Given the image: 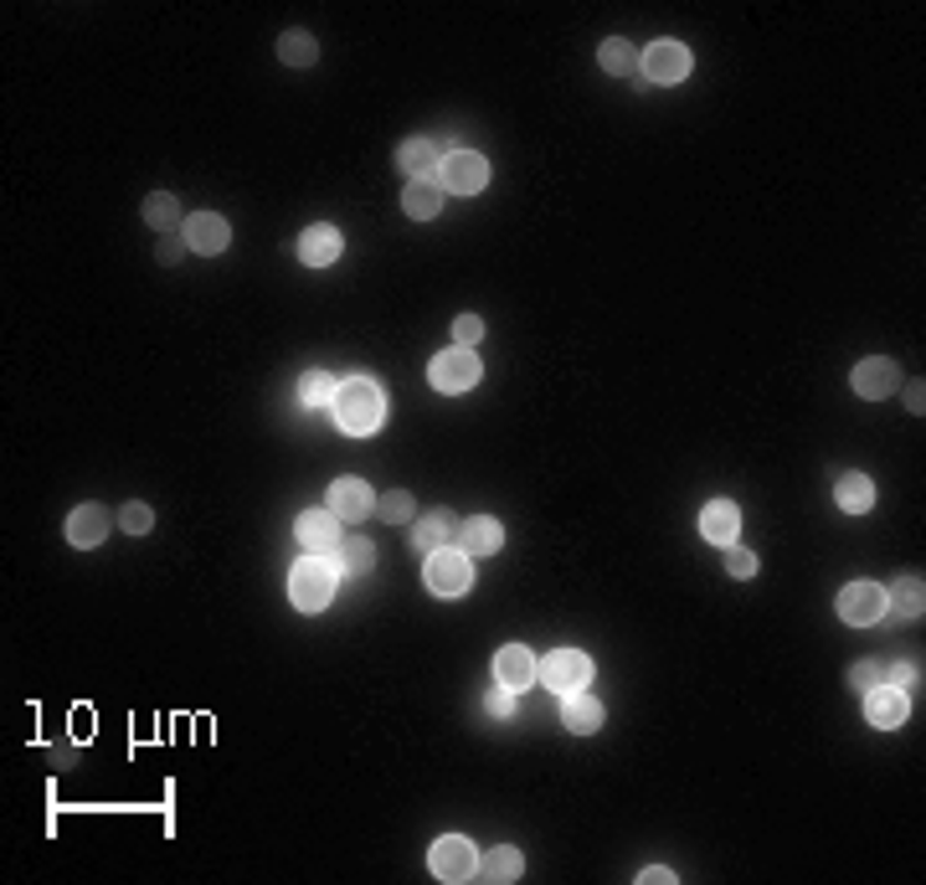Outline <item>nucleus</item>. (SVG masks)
<instances>
[{
  "label": "nucleus",
  "mask_w": 926,
  "mask_h": 885,
  "mask_svg": "<svg viewBox=\"0 0 926 885\" xmlns=\"http://www.w3.org/2000/svg\"><path fill=\"white\" fill-rule=\"evenodd\" d=\"M335 418H340V433H350V438L381 433V422H387V391L376 387L371 376H350V381H340V391H335Z\"/></svg>",
  "instance_id": "obj_1"
},
{
  "label": "nucleus",
  "mask_w": 926,
  "mask_h": 885,
  "mask_svg": "<svg viewBox=\"0 0 926 885\" xmlns=\"http://www.w3.org/2000/svg\"><path fill=\"white\" fill-rule=\"evenodd\" d=\"M412 515H418V505H412V495H407V489H397V495L381 499V520H391V526H407Z\"/></svg>",
  "instance_id": "obj_33"
},
{
  "label": "nucleus",
  "mask_w": 926,
  "mask_h": 885,
  "mask_svg": "<svg viewBox=\"0 0 926 885\" xmlns=\"http://www.w3.org/2000/svg\"><path fill=\"white\" fill-rule=\"evenodd\" d=\"M478 356L474 350H463V346H453V350H443V356H433V366H428V381H433L438 391H449V397H459V391H469L478 381Z\"/></svg>",
  "instance_id": "obj_7"
},
{
  "label": "nucleus",
  "mask_w": 926,
  "mask_h": 885,
  "mask_svg": "<svg viewBox=\"0 0 926 885\" xmlns=\"http://www.w3.org/2000/svg\"><path fill=\"white\" fill-rule=\"evenodd\" d=\"M397 166L407 170V180L438 176V166H443V145H433V139H407L402 150H397Z\"/></svg>",
  "instance_id": "obj_22"
},
{
  "label": "nucleus",
  "mask_w": 926,
  "mask_h": 885,
  "mask_svg": "<svg viewBox=\"0 0 926 885\" xmlns=\"http://www.w3.org/2000/svg\"><path fill=\"white\" fill-rule=\"evenodd\" d=\"M459 530H463V520L453 510H428L422 520H412V551L433 556V551H443V546H459Z\"/></svg>",
  "instance_id": "obj_10"
},
{
  "label": "nucleus",
  "mask_w": 926,
  "mask_h": 885,
  "mask_svg": "<svg viewBox=\"0 0 926 885\" xmlns=\"http://www.w3.org/2000/svg\"><path fill=\"white\" fill-rule=\"evenodd\" d=\"M726 571H732V577H741V582H747V577H757V556L747 551V546H726Z\"/></svg>",
  "instance_id": "obj_36"
},
{
  "label": "nucleus",
  "mask_w": 926,
  "mask_h": 885,
  "mask_svg": "<svg viewBox=\"0 0 926 885\" xmlns=\"http://www.w3.org/2000/svg\"><path fill=\"white\" fill-rule=\"evenodd\" d=\"M850 685H854V691H875V685H885V664L881 660H860L850 670Z\"/></svg>",
  "instance_id": "obj_34"
},
{
  "label": "nucleus",
  "mask_w": 926,
  "mask_h": 885,
  "mask_svg": "<svg viewBox=\"0 0 926 885\" xmlns=\"http://www.w3.org/2000/svg\"><path fill=\"white\" fill-rule=\"evenodd\" d=\"M438 180H443V191L449 196H478L490 186V160L474 150H449L443 155V166H438Z\"/></svg>",
  "instance_id": "obj_5"
},
{
  "label": "nucleus",
  "mask_w": 926,
  "mask_h": 885,
  "mask_svg": "<svg viewBox=\"0 0 926 885\" xmlns=\"http://www.w3.org/2000/svg\"><path fill=\"white\" fill-rule=\"evenodd\" d=\"M885 685H896V691H916V685H922V664H912V660L885 664Z\"/></svg>",
  "instance_id": "obj_35"
},
{
  "label": "nucleus",
  "mask_w": 926,
  "mask_h": 885,
  "mask_svg": "<svg viewBox=\"0 0 926 885\" xmlns=\"http://www.w3.org/2000/svg\"><path fill=\"white\" fill-rule=\"evenodd\" d=\"M428 865H433L438 881L463 885V881H474V875H478V850H474L469 840H463V834H443V840L433 844Z\"/></svg>",
  "instance_id": "obj_6"
},
{
  "label": "nucleus",
  "mask_w": 926,
  "mask_h": 885,
  "mask_svg": "<svg viewBox=\"0 0 926 885\" xmlns=\"http://www.w3.org/2000/svg\"><path fill=\"white\" fill-rule=\"evenodd\" d=\"M145 222H150L155 232H176V222H186V217H180V196H170V191L145 196Z\"/></svg>",
  "instance_id": "obj_30"
},
{
  "label": "nucleus",
  "mask_w": 926,
  "mask_h": 885,
  "mask_svg": "<svg viewBox=\"0 0 926 885\" xmlns=\"http://www.w3.org/2000/svg\"><path fill=\"white\" fill-rule=\"evenodd\" d=\"M639 881H674V871H664V865H649V871H639Z\"/></svg>",
  "instance_id": "obj_41"
},
{
  "label": "nucleus",
  "mask_w": 926,
  "mask_h": 885,
  "mask_svg": "<svg viewBox=\"0 0 926 885\" xmlns=\"http://www.w3.org/2000/svg\"><path fill=\"white\" fill-rule=\"evenodd\" d=\"M340 247H345L340 226H329V222H314L299 232V263H309V268H329L340 257Z\"/></svg>",
  "instance_id": "obj_15"
},
{
  "label": "nucleus",
  "mask_w": 926,
  "mask_h": 885,
  "mask_svg": "<svg viewBox=\"0 0 926 885\" xmlns=\"http://www.w3.org/2000/svg\"><path fill=\"white\" fill-rule=\"evenodd\" d=\"M108 526H114V515H108L104 505H77V510L67 515V540L83 546V551H93V546L108 536Z\"/></svg>",
  "instance_id": "obj_19"
},
{
  "label": "nucleus",
  "mask_w": 926,
  "mask_h": 885,
  "mask_svg": "<svg viewBox=\"0 0 926 885\" xmlns=\"http://www.w3.org/2000/svg\"><path fill=\"white\" fill-rule=\"evenodd\" d=\"M536 670H540V664H536V654H530L525 644H505L499 654H494V679H499L505 691H525V685L536 679Z\"/></svg>",
  "instance_id": "obj_17"
},
{
  "label": "nucleus",
  "mask_w": 926,
  "mask_h": 885,
  "mask_svg": "<svg viewBox=\"0 0 926 885\" xmlns=\"http://www.w3.org/2000/svg\"><path fill=\"white\" fill-rule=\"evenodd\" d=\"M561 720H567V731L592 736V731H602V706L587 691H577V695H567V710H561Z\"/></svg>",
  "instance_id": "obj_26"
},
{
  "label": "nucleus",
  "mask_w": 926,
  "mask_h": 885,
  "mask_svg": "<svg viewBox=\"0 0 926 885\" xmlns=\"http://www.w3.org/2000/svg\"><path fill=\"white\" fill-rule=\"evenodd\" d=\"M278 57L288 62V67H314V62H319V42H314L309 31H284V36H278Z\"/></svg>",
  "instance_id": "obj_29"
},
{
  "label": "nucleus",
  "mask_w": 926,
  "mask_h": 885,
  "mask_svg": "<svg viewBox=\"0 0 926 885\" xmlns=\"http://www.w3.org/2000/svg\"><path fill=\"white\" fill-rule=\"evenodd\" d=\"M643 83H685L690 77V46L685 42H654L639 52Z\"/></svg>",
  "instance_id": "obj_8"
},
{
  "label": "nucleus",
  "mask_w": 926,
  "mask_h": 885,
  "mask_svg": "<svg viewBox=\"0 0 926 885\" xmlns=\"http://www.w3.org/2000/svg\"><path fill=\"white\" fill-rule=\"evenodd\" d=\"M896 381H901L896 360H885V356H870V360H860V366H854V391H860L865 402H881V397H891V391H896Z\"/></svg>",
  "instance_id": "obj_16"
},
{
  "label": "nucleus",
  "mask_w": 926,
  "mask_h": 885,
  "mask_svg": "<svg viewBox=\"0 0 926 885\" xmlns=\"http://www.w3.org/2000/svg\"><path fill=\"white\" fill-rule=\"evenodd\" d=\"M443 180L438 176H412L407 180V191H402V211L412 217V222H428V217H438L443 211Z\"/></svg>",
  "instance_id": "obj_18"
},
{
  "label": "nucleus",
  "mask_w": 926,
  "mask_h": 885,
  "mask_svg": "<svg viewBox=\"0 0 926 885\" xmlns=\"http://www.w3.org/2000/svg\"><path fill=\"white\" fill-rule=\"evenodd\" d=\"M325 510L340 515V520H366V515L376 510V495L366 480H335L325 495Z\"/></svg>",
  "instance_id": "obj_13"
},
{
  "label": "nucleus",
  "mask_w": 926,
  "mask_h": 885,
  "mask_svg": "<svg viewBox=\"0 0 926 885\" xmlns=\"http://www.w3.org/2000/svg\"><path fill=\"white\" fill-rule=\"evenodd\" d=\"M119 526L129 530V536H145V530H155V510L150 505H139V499H129L119 510Z\"/></svg>",
  "instance_id": "obj_32"
},
{
  "label": "nucleus",
  "mask_w": 926,
  "mask_h": 885,
  "mask_svg": "<svg viewBox=\"0 0 926 885\" xmlns=\"http://www.w3.org/2000/svg\"><path fill=\"white\" fill-rule=\"evenodd\" d=\"M299 546L304 551H314V556H329V551H340V515H329V510H304L299 515Z\"/></svg>",
  "instance_id": "obj_14"
},
{
  "label": "nucleus",
  "mask_w": 926,
  "mask_h": 885,
  "mask_svg": "<svg viewBox=\"0 0 926 885\" xmlns=\"http://www.w3.org/2000/svg\"><path fill=\"white\" fill-rule=\"evenodd\" d=\"M180 253H186V242H180V238L176 242H170V238L160 242V263H180Z\"/></svg>",
  "instance_id": "obj_39"
},
{
  "label": "nucleus",
  "mask_w": 926,
  "mask_h": 885,
  "mask_svg": "<svg viewBox=\"0 0 926 885\" xmlns=\"http://www.w3.org/2000/svg\"><path fill=\"white\" fill-rule=\"evenodd\" d=\"M520 871H525V860H520V850H509V844H499V850H490V855H478V881H490V885L520 881Z\"/></svg>",
  "instance_id": "obj_23"
},
{
  "label": "nucleus",
  "mask_w": 926,
  "mask_h": 885,
  "mask_svg": "<svg viewBox=\"0 0 926 885\" xmlns=\"http://www.w3.org/2000/svg\"><path fill=\"white\" fill-rule=\"evenodd\" d=\"M459 546H463L469 556H494L499 546H505V526H499L494 515H474V520H463Z\"/></svg>",
  "instance_id": "obj_21"
},
{
  "label": "nucleus",
  "mask_w": 926,
  "mask_h": 885,
  "mask_svg": "<svg viewBox=\"0 0 926 885\" xmlns=\"http://www.w3.org/2000/svg\"><path fill=\"white\" fill-rule=\"evenodd\" d=\"M834 499H839V510L865 515L870 505H875V480H870V474H839V480H834Z\"/></svg>",
  "instance_id": "obj_24"
},
{
  "label": "nucleus",
  "mask_w": 926,
  "mask_h": 885,
  "mask_svg": "<svg viewBox=\"0 0 926 885\" xmlns=\"http://www.w3.org/2000/svg\"><path fill=\"white\" fill-rule=\"evenodd\" d=\"M422 577H428V592H433V598H463V592L474 587V567H469V551H463V546H443V551L428 556Z\"/></svg>",
  "instance_id": "obj_3"
},
{
  "label": "nucleus",
  "mask_w": 926,
  "mask_h": 885,
  "mask_svg": "<svg viewBox=\"0 0 926 885\" xmlns=\"http://www.w3.org/2000/svg\"><path fill=\"white\" fill-rule=\"evenodd\" d=\"M839 618H844L850 629H870V623H881V618H885V587L850 582L844 592H839Z\"/></svg>",
  "instance_id": "obj_9"
},
{
  "label": "nucleus",
  "mask_w": 926,
  "mask_h": 885,
  "mask_svg": "<svg viewBox=\"0 0 926 885\" xmlns=\"http://www.w3.org/2000/svg\"><path fill=\"white\" fill-rule=\"evenodd\" d=\"M736 530H741V510H736L732 499H711L701 510V536L711 540V546H732Z\"/></svg>",
  "instance_id": "obj_20"
},
{
  "label": "nucleus",
  "mask_w": 926,
  "mask_h": 885,
  "mask_svg": "<svg viewBox=\"0 0 926 885\" xmlns=\"http://www.w3.org/2000/svg\"><path fill=\"white\" fill-rule=\"evenodd\" d=\"M922 397H926V387H922V381H912V387H906V407H912V412H922V407H926Z\"/></svg>",
  "instance_id": "obj_40"
},
{
  "label": "nucleus",
  "mask_w": 926,
  "mask_h": 885,
  "mask_svg": "<svg viewBox=\"0 0 926 885\" xmlns=\"http://www.w3.org/2000/svg\"><path fill=\"white\" fill-rule=\"evenodd\" d=\"M906 716H912L906 691H896V685H875V691H865V720L875 726V731H896V726H906Z\"/></svg>",
  "instance_id": "obj_12"
},
{
  "label": "nucleus",
  "mask_w": 926,
  "mask_h": 885,
  "mask_svg": "<svg viewBox=\"0 0 926 885\" xmlns=\"http://www.w3.org/2000/svg\"><path fill=\"white\" fill-rule=\"evenodd\" d=\"M536 675L546 679V691L577 695V691H587V685H592V675H598V670H592V660H587L582 649H556V654L540 664Z\"/></svg>",
  "instance_id": "obj_4"
},
{
  "label": "nucleus",
  "mask_w": 926,
  "mask_h": 885,
  "mask_svg": "<svg viewBox=\"0 0 926 885\" xmlns=\"http://www.w3.org/2000/svg\"><path fill=\"white\" fill-rule=\"evenodd\" d=\"M180 238H186V247H191V253L217 257L227 242H232V226H227L217 211H191V217L180 222Z\"/></svg>",
  "instance_id": "obj_11"
},
{
  "label": "nucleus",
  "mask_w": 926,
  "mask_h": 885,
  "mask_svg": "<svg viewBox=\"0 0 926 885\" xmlns=\"http://www.w3.org/2000/svg\"><path fill=\"white\" fill-rule=\"evenodd\" d=\"M598 62H602V73L628 77V73H639V46L628 42V36H608L598 46Z\"/></svg>",
  "instance_id": "obj_27"
},
{
  "label": "nucleus",
  "mask_w": 926,
  "mask_h": 885,
  "mask_svg": "<svg viewBox=\"0 0 926 885\" xmlns=\"http://www.w3.org/2000/svg\"><path fill=\"white\" fill-rule=\"evenodd\" d=\"M340 567L350 571V577H366V571L376 567V546L371 540H360V536L340 540Z\"/></svg>",
  "instance_id": "obj_31"
},
{
  "label": "nucleus",
  "mask_w": 926,
  "mask_h": 885,
  "mask_svg": "<svg viewBox=\"0 0 926 885\" xmlns=\"http://www.w3.org/2000/svg\"><path fill=\"white\" fill-rule=\"evenodd\" d=\"M922 602H926L922 577H896V582L885 587V613H896V618H922Z\"/></svg>",
  "instance_id": "obj_25"
},
{
  "label": "nucleus",
  "mask_w": 926,
  "mask_h": 885,
  "mask_svg": "<svg viewBox=\"0 0 926 885\" xmlns=\"http://www.w3.org/2000/svg\"><path fill=\"white\" fill-rule=\"evenodd\" d=\"M329 598H335V567H329L325 556H304V561H294V571H288V602L299 608V613H319V608H329Z\"/></svg>",
  "instance_id": "obj_2"
},
{
  "label": "nucleus",
  "mask_w": 926,
  "mask_h": 885,
  "mask_svg": "<svg viewBox=\"0 0 926 885\" xmlns=\"http://www.w3.org/2000/svg\"><path fill=\"white\" fill-rule=\"evenodd\" d=\"M478 335H484V319H474V315H459V319H453V340H459L463 350H474Z\"/></svg>",
  "instance_id": "obj_37"
},
{
  "label": "nucleus",
  "mask_w": 926,
  "mask_h": 885,
  "mask_svg": "<svg viewBox=\"0 0 926 885\" xmlns=\"http://www.w3.org/2000/svg\"><path fill=\"white\" fill-rule=\"evenodd\" d=\"M484 706H490V716H515V691H505V685H499V691H490V700H484Z\"/></svg>",
  "instance_id": "obj_38"
},
{
  "label": "nucleus",
  "mask_w": 926,
  "mask_h": 885,
  "mask_svg": "<svg viewBox=\"0 0 926 885\" xmlns=\"http://www.w3.org/2000/svg\"><path fill=\"white\" fill-rule=\"evenodd\" d=\"M335 391H340V381L329 371H304L294 397H299V407H335Z\"/></svg>",
  "instance_id": "obj_28"
}]
</instances>
